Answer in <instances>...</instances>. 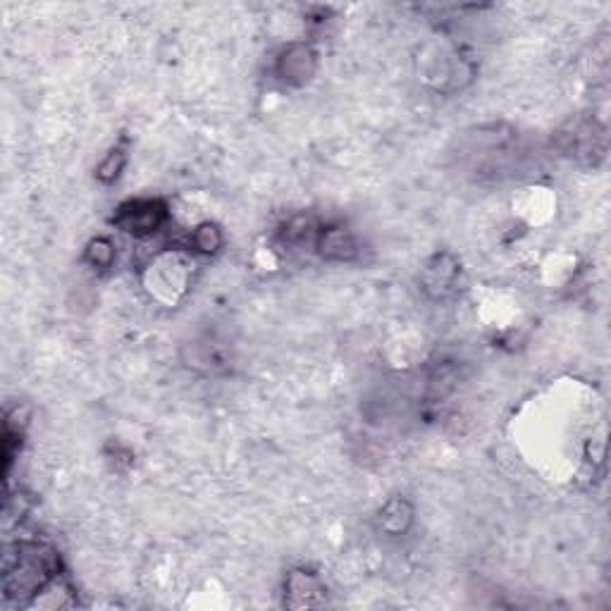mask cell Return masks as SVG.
Instances as JSON below:
<instances>
[{
	"mask_svg": "<svg viewBox=\"0 0 611 611\" xmlns=\"http://www.w3.org/2000/svg\"><path fill=\"white\" fill-rule=\"evenodd\" d=\"M58 554L39 542H20L5 552L3 590L8 600H27L39 595L60 576Z\"/></svg>",
	"mask_w": 611,
	"mask_h": 611,
	"instance_id": "6da1fadb",
	"label": "cell"
},
{
	"mask_svg": "<svg viewBox=\"0 0 611 611\" xmlns=\"http://www.w3.org/2000/svg\"><path fill=\"white\" fill-rule=\"evenodd\" d=\"M165 222H168V206L160 199L127 201L115 213V225L137 239L156 234Z\"/></svg>",
	"mask_w": 611,
	"mask_h": 611,
	"instance_id": "7a4b0ae2",
	"label": "cell"
},
{
	"mask_svg": "<svg viewBox=\"0 0 611 611\" xmlns=\"http://www.w3.org/2000/svg\"><path fill=\"white\" fill-rule=\"evenodd\" d=\"M318 70V53L308 43H289L275 63L277 79L289 86H304Z\"/></svg>",
	"mask_w": 611,
	"mask_h": 611,
	"instance_id": "3957f363",
	"label": "cell"
},
{
	"mask_svg": "<svg viewBox=\"0 0 611 611\" xmlns=\"http://www.w3.org/2000/svg\"><path fill=\"white\" fill-rule=\"evenodd\" d=\"M325 585L316 573L294 569L285 578V607L304 609V607H323L325 604Z\"/></svg>",
	"mask_w": 611,
	"mask_h": 611,
	"instance_id": "277c9868",
	"label": "cell"
},
{
	"mask_svg": "<svg viewBox=\"0 0 611 611\" xmlns=\"http://www.w3.org/2000/svg\"><path fill=\"white\" fill-rule=\"evenodd\" d=\"M316 251L323 261L330 263H349L359 256V242L351 230L342 225L320 227L316 239Z\"/></svg>",
	"mask_w": 611,
	"mask_h": 611,
	"instance_id": "5b68a950",
	"label": "cell"
},
{
	"mask_svg": "<svg viewBox=\"0 0 611 611\" xmlns=\"http://www.w3.org/2000/svg\"><path fill=\"white\" fill-rule=\"evenodd\" d=\"M459 277V261L452 253H437L423 270V287L432 296H444Z\"/></svg>",
	"mask_w": 611,
	"mask_h": 611,
	"instance_id": "8992f818",
	"label": "cell"
},
{
	"mask_svg": "<svg viewBox=\"0 0 611 611\" xmlns=\"http://www.w3.org/2000/svg\"><path fill=\"white\" fill-rule=\"evenodd\" d=\"M413 516H416V511H413V504L409 499L392 497L390 502L380 509L378 523L387 535H404L409 533V528L413 526Z\"/></svg>",
	"mask_w": 611,
	"mask_h": 611,
	"instance_id": "52a82bcc",
	"label": "cell"
},
{
	"mask_svg": "<svg viewBox=\"0 0 611 611\" xmlns=\"http://www.w3.org/2000/svg\"><path fill=\"white\" fill-rule=\"evenodd\" d=\"M225 244V237H222L220 227L213 225V222H203V225L196 227L189 237V246L196 253H203V256H213L218 253Z\"/></svg>",
	"mask_w": 611,
	"mask_h": 611,
	"instance_id": "ba28073f",
	"label": "cell"
},
{
	"mask_svg": "<svg viewBox=\"0 0 611 611\" xmlns=\"http://www.w3.org/2000/svg\"><path fill=\"white\" fill-rule=\"evenodd\" d=\"M84 261L96 270H108L115 263V244L108 237L91 239L84 251Z\"/></svg>",
	"mask_w": 611,
	"mask_h": 611,
	"instance_id": "9c48e42d",
	"label": "cell"
},
{
	"mask_svg": "<svg viewBox=\"0 0 611 611\" xmlns=\"http://www.w3.org/2000/svg\"><path fill=\"white\" fill-rule=\"evenodd\" d=\"M125 165H127V151L117 146L101 160V165H98V170H96V177L106 184L115 182L117 177L122 175V170H125Z\"/></svg>",
	"mask_w": 611,
	"mask_h": 611,
	"instance_id": "30bf717a",
	"label": "cell"
}]
</instances>
